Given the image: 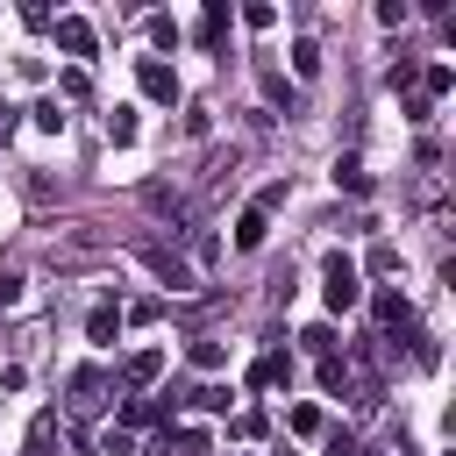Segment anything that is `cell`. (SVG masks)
I'll return each mask as SVG.
<instances>
[{
	"label": "cell",
	"mask_w": 456,
	"mask_h": 456,
	"mask_svg": "<svg viewBox=\"0 0 456 456\" xmlns=\"http://www.w3.org/2000/svg\"><path fill=\"white\" fill-rule=\"evenodd\" d=\"M321 299H328V314H356L363 306V271H356L349 249H328L321 256Z\"/></svg>",
	"instance_id": "obj_1"
},
{
	"label": "cell",
	"mask_w": 456,
	"mask_h": 456,
	"mask_svg": "<svg viewBox=\"0 0 456 456\" xmlns=\"http://www.w3.org/2000/svg\"><path fill=\"white\" fill-rule=\"evenodd\" d=\"M370 321L385 328V342H399V335H413V328H420V321H413V299H406V292H392V285H378V292H370Z\"/></svg>",
	"instance_id": "obj_2"
},
{
	"label": "cell",
	"mask_w": 456,
	"mask_h": 456,
	"mask_svg": "<svg viewBox=\"0 0 456 456\" xmlns=\"http://www.w3.org/2000/svg\"><path fill=\"white\" fill-rule=\"evenodd\" d=\"M135 86H142V100H157V107H178V71H171L164 57H135Z\"/></svg>",
	"instance_id": "obj_3"
},
{
	"label": "cell",
	"mask_w": 456,
	"mask_h": 456,
	"mask_svg": "<svg viewBox=\"0 0 456 456\" xmlns=\"http://www.w3.org/2000/svg\"><path fill=\"white\" fill-rule=\"evenodd\" d=\"M50 36H57V50H64V57H93V50H100V36H93V21H86V14H57V21H50Z\"/></svg>",
	"instance_id": "obj_4"
},
{
	"label": "cell",
	"mask_w": 456,
	"mask_h": 456,
	"mask_svg": "<svg viewBox=\"0 0 456 456\" xmlns=\"http://www.w3.org/2000/svg\"><path fill=\"white\" fill-rule=\"evenodd\" d=\"M107 392H114V378H107L100 363H78V370H71V406H78V413L107 406Z\"/></svg>",
	"instance_id": "obj_5"
},
{
	"label": "cell",
	"mask_w": 456,
	"mask_h": 456,
	"mask_svg": "<svg viewBox=\"0 0 456 456\" xmlns=\"http://www.w3.org/2000/svg\"><path fill=\"white\" fill-rule=\"evenodd\" d=\"M285 378H292V356H285V349H264V356L249 363V392H278Z\"/></svg>",
	"instance_id": "obj_6"
},
{
	"label": "cell",
	"mask_w": 456,
	"mask_h": 456,
	"mask_svg": "<svg viewBox=\"0 0 456 456\" xmlns=\"http://www.w3.org/2000/svg\"><path fill=\"white\" fill-rule=\"evenodd\" d=\"M135 428H171V406L164 399H121V435Z\"/></svg>",
	"instance_id": "obj_7"
},
{
	"label": "cell",
	"mask_w": 456,
	"mask_h": 456,
	"mask_svg": "<svg viewBox=\"0 0 456 456\" xmlns=\"http://www.w3.org/2000/svg\"><path fill=\"white\" fill-rule=\"evenodd\" d=\"M114 335H121V306L100 299V306L86 314V342H93V349H114Z\"/></svg>",
	"instance_id": "obj_8"
},
{
	"label": "cell",
	"mask_w": 456,
	"mask_h": 456,
	"mask_svg": "<svg viewBox=\"0 0 456 456\" xmlns=\"http://www.w3.org/2000/svg\"><path fill=\"white\" fill-rule=\"evenodd\" d=\"M157 370H164V349H135V356L121 363V385H128V392H150Z\"/></svg>",
	"instance_id": "obj_9"
},
{
	"label": "cell",
	"mask_w": 456,
	"mask_h": 456,
	"mask_svg": "<svg viewBox=\"0 0 456 456\" xmlns=\"http://www.w3.org/2000/svg\"><path fill=\"white\" fill-rule=\"evenodd\" d=\"M221 36H228V0H207V14H200V28H192V43H200V50H221Z\"/></svg>",
	"instance_id": "obj_10"
},
{
	"label": "cell",
	"mask_w": 456,
	"mask_h": 456,
	"mask_svg": "<svg viewBox=\"0 0 456 456\" xmlns=\"http://www.w3.org/2000/svg\"><path fill=\"white\" fill-rule=\"evenodd\" d=\"M442 93H456V64H449V57H435V64H420V100L435 107Z\"/></svg>",
	"instance_id": "obj_11"
},
{
	"label": "cell",
	"mask_w": 456,
	"mask_h": 456,
	"mask_svg": "<svg viewBox=\"0 0 456 456\" xmlns=\"http://www.w3.org/2000/svg\"><path fill=\"white\" fill-rule=\"evenodd\" d=\"M335 185H342L349 200H363V192H370V171H363V157H356V150H342V157H335Z\"/></svg>",
	"instance_id": "obj_12"
},
{
	"label": "cell",
	"mask_w": 456,
	"mask_h": 456,
	"mask_svg": "<svg viewBox=\"0 0 456 456\" xmlns=\"http://www.w3.org/2000/svg\"><path fill=\"white\" fill-rule=\"evenodd\" d=\"M150 271H157L171 292H185V285H192V264H185L178 249H150Z\"/></svg>",
	"instance_id": "obj_13"
},
{
	"label": "cell",
	"mask_w": 456,
	"mask_h": 456,
	"mask_svg": "<svg viewBox=\"0 0 456 456\" xmlns=\"http://www.w3.org/2000/svg\"><path fill=\"white\" fill-rule=\"evenodd\" d=\"M264 235H271V214L242 207V214H235V249H264Z\"/></svg>",
	"instance_id": "obj_14"
},
{
	"label": "cell",
	"mask_w": 456,
	"mask_h": 456,
	"mask_svg": "<svg viewBox=\"0 0 456 456\" xmlns=\"http://www.w3.org/2000/svg\"><path fill=\"white\" fill-rule=\"evenodd\" d=\"M171 449H178V456H207L214 442H207V428H164V456H171Z\"/></svg>",
	"instance_id": "obj_15"
},
{
	"label": "cell",
	"mask_w": 456,
	"mask_h": 456,
	"mask_svg": "<svg viewBox=\"0 0 456 456\" xmlns=\"http://www.w3.org/2000/svg\"><path fill=\"white\" fill-rule=\"evenodd\" d=\"M135 135H142V121H135V107H114V114H107V142H114V150H128Z\"/></svg>",
	"instance_id": "obj_16"
},
{
	"label": "cell",
	"mask_w": 456,
	"mask_h": 456,
	"mask_svg": "<svg viewBox=\"0 0 456 456\" xmlns=\"http://www.w3.org/2000/svg\"><path fill=\"white\" fill-rule=\"evenodd\" d=\"M264 100H271V107H285V114H292V107H299V86H292V78H285V71H264Z\"/></svg>",
	"instance_id": "obj_17"
},
{
	"label": "cell",
	"mask_w": 456,
	"mask_h": 456,
	"mask_svg": "<svg viewBox=\"0 0 456 456\" xmlns=\"http://www.w3.org/2000/svg\"><path fill=\"white\" fill-rule=\"evenodd\" d=\"M299 349H306V356H335L342 342H335V328H328V321H314V328H299Z\"/></svg>",
	"instance_id": "obj_18"
},
{
	"label": "cell",
	"mask_w": 456,
	"mask_h": 456,
	"mask_svg": "<svg viewBox=\"0 0 456 456\" xmlns=\"http://www.w3.org/2000/svg\"><path fill=\"white\" fill-rule=\"evenodd\" d=\"M228 399H235L228 385H192L185 392V406H200V413H228Z\"/></svg>",
	"instance_id": "obj_19"
},
{
	"label": "cell",
	"mask_w": 456,
	"mask_h": 456,
	"mask_svg": "<svg viewBox=\"0 0 456 456\" xmlns=\"http://www.w3.org/2000/svg\"><path fill=\"white\" fill-rule=\"evenodd\" d=\"M264 428H271V413H264V406H242V413L228 420V435H235V442H256Z\"/></svg>",
	"instance_id": "obj_20"
},
{
	"label": "cell",
	"mask_w": 456,
	"mask_h": 456,
	"mask_svg": "<svg viewBox=\"0 0 456 456\" xmlns=\"http://www.w3.org/2000/svg\"><path fill=\"white\" fill-rule=\"evenodd\" d=\"M50 435H57V413H36V428H28V442H21V456H50Z\"/></svg>",
	"instance_id": "obj_21"
},
{
	"label": "cell",
	"mask_w": 456,
	"mask_h": 456,
	"mask_svg": "<svg viewBox=\"0 0 456 456\" xmlns=\"http://www.w3.org/2000/svg\"><path fill=\"white\" fill-rule=\"evenodd\" d=\"M292 71H299V78H314V71H321V43H314V36H299V43H292Z\"/></svg>",
	"instance_id": "obj_22"
},
{
	"label": "cell",
	"mask_w": 456,
	"mask_h": 456,
	"mask_svg": "<svg viewBox=\"0 0 456 456\" xmlns=\"http://www.w3.org/2000/svg\"><path fill=\"white\" fill-rule=\"evenodd\" d=\"M185 356H192V370H221V363H228V349H221V342H207V335H200Z\"/></svg>",
	"instance_id": "obj_23"
},
{
	"label": "cell",
	"mask_w": 456,
	"mask_h": 456,
	"mask_svg": "<svg viewBox=\"0 0 456 456\" xmlns=\"http://www.w3.org/2000/svg\"><path fill=\"white\" fill-rule=\"evenodd\" d=\"M385 86H392V93H413V86H420V64H413V57H399V64L385 71Z\"/></svg>",
	"instance_id": "obj_24"
},
{
	"label": "cell",
	"mask_w": 456,
	"mask_h": 456,
	"mask_svg": "<svg viewBox=\"0 0 456 456\" xmlns=\"http://www.w3.org/2000/svg\"><path fill=\"white\" fill-rule=\"evenodd\" d=\"M57 93H64V100H86V93H93V71H86V64H71V71L57 78Z\"/></svg>",
	"instance_id": "obj_25"
},
{
	"label": "cell",
	"mask_w": 456,
	"mask_h": 456,
	"mask_svg": "<svg viewBox=\"0 0 456 456\" xmlns=\"http://www.w3.org/2000/svg\"><path fill=\"white\" fill-rule=\"evenodd\" d=\"M321 392H349V363L342 356H321Z\"/></svg>",
	"instance_id": "obj_26"
},
{
	"label": "cell",
	"mask_w": 456,
	"mask_h": 456,
	"mask_svg": "<svg viewBox=\"0 0 456 456\" xmlns=\"http://www.w3.org/2000/svg\"><path fill=\"white\" fill-rule=\"evenodd\" d=\"M285 428H292V435H321L328 420H321V406H292V413H285Z\"/></svg>",
	"instance_id": "obj_27"
},
{
	"label": "cell",
	"mask_w": 456,
	"mask_h": 456,
	"mask_svg": "<svg viewBox=\"0 0 456 456\" xmlns=\"http://www.w3.org/2000/svg\"><path fill=\"white\" fill-rule=\"evenodd\" d=\"M150 43H157V50H178V21H171V14H150Z\"/></svg>",
	"instance_id": "obj_28"
},
{
	"label": "cell",
	"mask_w": 456,
	"mask_h": 456,
	"mask_svg": "<svg viewBox=\"0 0 456 456\" xmlns=\"http://www.w3.org/2000/svg\"><path fill=\"white\" fill-rule=\"evenodd\" d=\"M370 271L392 278V271H399V242H370Z\"/></svg>",
	"instance_id": "obj_29"
},
{
	"label": "cell",
	"mask_w": 456,
	"mask_h": 456,
	"mask_svg": "<svg viewBox=\"0 0 456 456\" xmlns=\"http://www.w3.org/2000/svg\"><path fill=\"white\" fill-rule=\"evenodd\" d=\"M271 21H278L271 0H249V7H242V28H271Z\"/></svg>",
	"instance_id": "obj_30"
},
{
	"label": "cell",
	"mask_w": 456,
	"mask_h": 456,
	"mask_svg": "<svg viewBox=\"0 0 456 456\" xmlns=\"http://www.w3.org/2000/svg\"><path fill=\"white\" fill-rule=\"evenodd\" d=\"M36 128H50V135L64 128V107H57V93H50V100H36Z\"/></svg>",
	"instance_id": "obj_31"
},
{
	"label": "cell",
	"mask_w": 456,
	"mask_h": 456,
	"mask_svg": "<svg viewBox=\"0 0 456 456\" xmlns=\"http://www.w3.org/2000/svg\"><path fill=\"white\" fill-rule=\"evenodd\" d=\"M164 314V299H135V306H121V321H135V328H150Z\"/></svg>",
	"instance_id": "obj_32"
},
{
	"label": "cell",
	"mask_w": 456,
	"mask_h": 456,
	"mask_svg": "<svg viewBox=\"0 0 456 456\" xmlns=\"http://www.w3.org/2000/svg\"><path fill=\"white\" fill-rule=\"evenodd\" d=\"M278 207H285V178H271V185L256 192V214H278Z\"/></svg>",
	"instance_id": "obj_33"
},
{
	"label": "cell",
	"mask_w": 456,
	"mask_h": 456,
	"mask_svg": "<svg viewBox=\"0 0 456 456\" xmlns=\"http://www.w3.org/2000/svg\"><path fill=\"white\" fill-rule=\"evenodd\" d=\"M14 299H21V278H14V271H0V314H7Z\"/></svg>",
	"instance_id": "obj_34"
},
{
	"label": "cell",
	"mask_w": 456,
	"mask_h": 456,
	"mask_svg": "<svg viewBox=\"0 0 456 456\" xmlns=\"http://www.w3.org/2000/svg\"><path fill=\"white\" fill-rule=\"evenodd\" d=\"M7 135H14V107H0V142H7Z\"/></svg>",
	"instance_id": "obj_35"
},
{
	"label": "cell",
	"mask_w": 456,
	"mask_h": 456,
	"mask_svg": "<svg viewBox=\"0 0 456 456\" xmlns=\"http://www.w3.org/2000/svg\"><path fill=\"white\" fill-rule=\"evenodd\" d=\"M228 456H235V449H228Z\"/></svg>",
	"instance_id": "obj_36"
}]
</instances>
